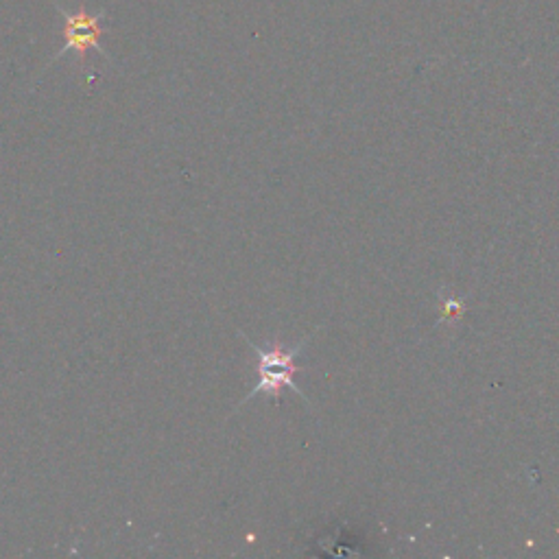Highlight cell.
I'll use <instances>...</instances> for the list:
<instances>
[{"instance_id":"cell-1","label":"cell","mask_w":559,"mask_h":559,"mask_svg":"<svg viewBox=\"0 0 559 559\" xmlns=\"http://www.w3.org/2000/svg\"><path fill=\"white\" fill-rule=\"evenodd\" d=\"M308 339H311V337H308ZM308 339H302L295 348H287L280 339L271 341L267 348H260V346H256L254 341L247 339L249 348H252L254 354L258 356V383L245 396L243 402L252 400L258 394H267V396L273 398V402L280 404L284 389H293L295 394H300L304 400H308L304 391L297 387L295 380H293L295 372L300 370V367L295 365V359H297V354H300L302 348L308 343Z\"/></svg>"},{"instance_id":"cell-2","label":"cell","mask_w":559,"mask_h":559,"mask_svg":"<svg viewBox=\"0 0 559 559\" xmlns=\"http://www.w3.org/2000/svg\"><path fill=\"white\" fill-rule=\"evenodd\" d=\"M62 14H64V20H66V25H64L66 46H64L62 55L68 53V51H75L83 59L90 49H97L99 53H105L103 46H101V38H103L101 18H103V14L92 16V14H88V11L68 14L66 9H62Z\"/></svg>"}]
</instances>
